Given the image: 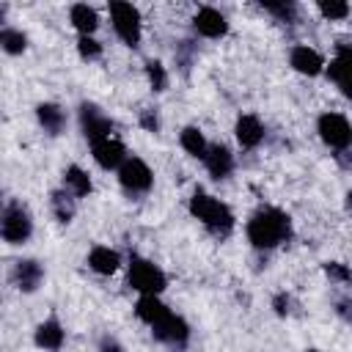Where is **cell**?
I'll list each match as a JSON object with an SVG mask.
<instances>
[{"label":"cell","instance_id":"cell-1","mask_svg":"<svg viewBox=\"0 0 352 352\" xmlns=\"http://www.w3.org/2000/svg\"><path fill=\"white\" fill-rule=\"evenodd\" d=\"M289 236H292V220L280 209L267 206L248 220V239L253 242V248H275Z\"/></svg>","mask_w":352,"mask_h":352},{"label":"cell","instance_id":"cell-2","mask_svg":"<svg viewBox=\"0 0 352 352\" xmlns=\"http://www.w3.org/2000/svg\"><path fill=\"white\" fill-rule=\"evenodd\" d=\"M190 212H192V217H198L206 228H212V231H217V234H228L231 226H234V214L228 212V206L220 204L217 198L206 195V192H195V195L190 198Z\"/></svg>","mask_w":352,"mask_h":352},{"label":"cell","instance_id":"cell-3","mask_svg":"<svg viewBox=\"0 0 352 352\" xmlns=\"http://www.w3.org/2000/svg\"><path fill=\"white\" fill-rule=\"evenodd\" d=\"M129 286L138 289L140 294H160L168 286V278L160 267H154L146 258H132L129 261Z\"/></svg>","mask_w":352,"mask_h":352},{"label":"cell","instance_id":"cell-4","mask_svg":"<svg viewBox=\"0 0 352 352\" xmlns=\"http://www.w3.org/2000/svg\"><path fill=\"white\" fill-rule=\"evenodd\" d=\"M110 19L124 44L135 47L140 41V11L132 3H110Z\"/></svg>","mask_w":352,"mask_h":352},{"label":"cell","instance_id":"cell-5","mask_svg":"<svg viewBox=\"0 0 352 352\" xmlns=\"http://www.w3.org/2000/svg\"><path fill=\"white\" fill-rule=\"evenodd\" d=\"M33 231V223H30V214L22 204H8L6 212H3V223H0V234L6 242L11 245H19L30 236Z\"/></svg>","mask_w":352,"mask_h":352},{"label":"cell","instance_id":"cell-6","mask_svg":"<svg viewBox=\"0 0 352 352\" xmlns=\"http://www.w3.org/2000/svg\"><path fill=\"white\" fill-rule=\"evenodd\" d=\"M319 138L330 146V148H338V151H344L349 143H352V126H349V121L344 118V116H338V113H324V116H319Z\"/></svg>","mask_w":352,"mask_h":352},{"label":"cell","instance_id":"cell-7","mask_svg":"<svg viewBox=\"0 0 352 352\" xmlns=\"http://www.w3.org/2000/svg\"><path fill=\"white\" fill-rule=\"evenodd\" d=\"M118 179H121V184H124L129 192H146V190L151 187V182H154L151 168H148L140 157H129V160L118 168Z\"/></svg>","mask_w":352,"mask_h":352},{"label":"cell","instance_id":"cell-8","mask_svg":"<svg viewBox=\"0 0 352 352\" xmlns=\"http://www.w3.org/2000/svg\"><path fill=\"white\" fill-rule=\"evenodd\" d=\"M80 126H82V135L91 140V143H96V140H104V138H110V129H113V121L96 107V104H82L80 107Z\"/></svg>","mask_w":352,"mask_h":352},{"label":"cell","instance_id":"cell-9","mask_svg":"<svg viewBox=\"0 0 352 352\" xmlns=\"http://www.w3.org/2000/svg\"><path fill=\"white\" fill-rule=\"evenodd\" d=\"M151 333H154L157 341H162L168 346H176V349H182L187 344V338H190L187 322L182 316H173V314H168L165 319H160L157 324H151Z\"/></svg>","mask_w":352,"mask_h":352},{"label":"cell","instance_id":"cell-10","mask_svg":"<svg viewBox=\"0 0 352 352\" xmlns=\"http://www.w3.org/2000/svg\"><path fill=\"white\" fill-rule=\"evenodd\" d=\"M327 74L341 88V94L352 99V47H338L336 58L327 66Z\"/></svg>","mask_w":352,"mask_h":352},{"label":"cell","instance_id":"cell-11","mask_svg":"<svg viewBox=\"0 0 352 352\" xmlns=\"http://www.w3.org/2000/svg\"><path fill=\"white\" fill-rule=\"evenodd\" d=\"M94 148V160L102 165V168H121L126 162V148L121 140H113V138H104V140H96L91 143Z\"/></svg>","mask_w":352,"mask_h":352},{"label":"cell","instance_id":"cell-12","mask_svg":"<svg viewBox=\"0 0 352 352\" xmlns=\"http://www.w3.org/2000/svg\"><path fill=\"white\" fill-rule=\"evenodd\" d=\"M192 25H195V30H198L201 36H206V38H220V36H226V30H228V22H226V16H223L217 8H201V11L195 14Z\"/></svg>","mask_w":352,"mask_h":352},{"label":"cell","instance_id":"cell-13","mask_svg":"<svg viewBox=\"0 0 352 352\" xmlns=\"http://www.w3.org/2000/svg\"><path fill=\"white\" fill-rule=\"evenodd\" d=\"M11 278H14V283H16L22 292H36L38 283H41V278H44V270H41L38 261H33V258H22V261L14 264Z\"/></svg>","mask_w":352,"mask_h":352},{"label":"cell","instance_id":"cell-14","mask_svg":"<svg viewBox=\"0 0 352 352\" xmlns=\"http://www.w3.org/2000/svg\"><path fill=\"white\" fill-rule=\"evenodd\" d=\"M204 162H206V170L212 173V179H226V176L231 173V168H234V157H231V151H228L226 146H220V143L209 146Z\"/></svg>","mask_w":352,"mask_h":352},{"label":"cell","instance_id":"cell-15","mask_svg":"<svg viewBox=\"0 0 352 352\" xmlns=\"http://www.w3.org/2000/svg\"><path fill=\"white\" fill-rule=\"evenodd\" d=\"M289 60H292V66H294L300 74H308V77L319 74V72H322V66H324L322 55H319L316 50H311V47H294Z\"/></svg>","mask_w":352,"mask_h":352},{"label":"cell","instance_id":"cell-16","mask_svg":"<svg viewBox=\"0 0 352 352\" xmlns=\"http://www.w3.org/2000/svg\"><path fill=\"white\" fill-rule=\"evenodd\" d=\"M236 140L245 146V148H253L264 140V126L256 116H239L236 121Z\"/></svg>","mask_w":352,"mask_h":352},{"label":"cell","instance_id":"cell-17","mask_svg":"<svg viewBox=\"0 0 352 352\" xmlns=\"http://www.w3.org/2000/svg\"><path fill=\"white\" fill-rule=\"evenodd\" d=\"M135 314H138L146 324H157V322L165 319L170 311H168L165 302L157 300V294H143V297L138 300V305H135Z\"/></svg>","mask_w":352,"mask_h":352},{"label":"cell","instance_id":"cell-18","mask_svg":"<svg viewBox=\"0 0 352 352\" xmlns=\"http://www.w3.org/2000/svg\"><path fill=\"white\" fill-rule=\"evenodd\" d=\"M36 344L41 349H50V352H58L63 346V327L55 322V319H47L36 327Z\"/></svg>","mask_w":352,"mask_h":352},{"label":"cell","instance_id":"cell-19","mask_svg":"<svg viewBox=\"0 0 352 352\" xmlns=\"http://www.w3.org/2000/svg\"><path fill=\"white\" fill-rule=\"evenodd\" d=\"M118 264H121V258H118V253L110 250V248H94V250L88 253V267H91L94 272H99V275L116 272Z\"/></svg>","mask_w":352,"mask_h":352},{"label":"cell","instance_id":"cell-20","mask_svg":"<svg viewBox=\"0 0 352 352\" xmlns=\"http://www.w3.org/2000/svg\"><path fill=\"white\" fill-rule=\"evenodd\" d=\"M36 116H38L41 126H44L50 135H58V132L66 126V113H63L58 104H52V102L38 104V107H36Z\"/></svg>","mask_w":352,"mask_h":352},{"label":"cell","instance_id":"cell-21","mask_svg":"<svg viewBox=\"0 0 352 352\" xmlns=\"http://www.w3.org/2000/svg\"><path fill=\"white\" fill-rule=\"evenodd\" d=\"M72 22H74V28H77L82 36H91V33L96 30V25H99V16H96V11L88 8L85 3H77V6H72Z\"/></svg>","mask_w":352,"mask_h":352},{"label":"cell","instance_id":"cell-22","mask_svg":"<svg viewBox=\"0 0 352 352\" xmlns=\"http://www.w3.org/2000/svg\"><path fill=\"white\" fill-rule=\"evenodd\" d=\"M63 182H66V187H69L77 198H82V195L91 192V179H88V173H85L82 168H77V165H69V168H66Z\"/></svg>","mask_w":352,"mask_h":352},{"label":"cell","instance_id":"cell-23","mask_svg":"<svg viewBox=\"0 0 352 352\" xmlns=\"http://www.w3.org/2000/svg\"><path fill=\"white\" fill-rule=\"evenodd\" d=\"M50 204H52V212H55V217L60 223H69L74 217V198L66 190H55L52 198H50Z\"/></svg>","mask_w":352,"mask_h":352},{"label":"cell","instance_id":"cell-24","mask_svg":"<svg viewBox=\"0 0 352 352\" xmlns=\"http://www.w3.org/2000/svg\"><path fill=\"white\" fill-rule=\"evenodd\" d=\"M182 148L187 151V154H192V157H206V140H204V135L195 129V126H187L184 132H182Z\"/></svg>","mask_w":352,"mask_h":352},{"label":"cell","instance_id":"cell-25","mask_svg":"<svg viewBox=\"0 0 352 352\" xmlns=\"http://www.w3.org/2000/svg\"><path fill=\"white\" fill-rule=\"evenodd\" d=\"M0 44H3V50H6L8 55H19V52L28 47V38H25V33H19V30H14V28H3Z\"/></svg>","mask_w":352,"mask_h":352},{"label":"cell","instance_id":"cell-26","mask_svg":"<svg viewBox=\"0 0 352 352\" xmlns=\"http://www.w3.org/2000/svg\"><path fill=\"white\" fill-rule=\"evenodd\" d=\"M146 74H148V82L154 91H162L168 85V74H165V66L160 60H148L146 63Z\"/></svg>","mask_w":352,"mask_h":352},{"label":"cell","instance_id":"cell-27","mask_svg":"<svg viewBox=\"0 0 352 352\" xmlns=\"http://www.w3.org/2000/svg\"><path fill=\"white\" fill-rule=\"evenodd\" d=\"M270 14H275L280 22H292L294 19V14H297V6L294 3H261Z\"/></svg>","mask_w":352,"mask_h":352},{"label":"cell","instance_id":"cell-28","mask_svg":"<svg viewBox=\"0 0 352 352\" xmlns=\"http://www.w3.org/2000/svg\"><path fill=\"white\" fill-rule=\"evenodd\" d=\"M319 11L327 19H344L349 14V6L346 3H338V0H330V3H319Z\"/></svg>","mask_w":352,"mask_h":352},{"label":"cell","instance_id":"cell-29","mask_svg":"<svg viewBox=\"0 0 352 352\" xmlns=\"http://www.w3.org/2000/svg\"><path fill=\"white\" fill-rule=\"evenodd\" d=\"M77 50H80L82 58H99V55H102V44H99L96 38H91V36H80Z\"/></svg>","mask_w":352,"mask_h":352},{"label":"cell","instance_id":"cell-30","mask_svg":"<svg viewBox=\"0 0 352 352\" xmlns=\"http://www.w3.org/2000/svg\"><path fill=\"white\" fill-rule=\"evenodd\" d=\"M324 272H327L333 280H349V278H352L349 270H346L344 264H338V261H327V264H324Z\"/></svg>","mask_w":352,"mask_h":352},{"label":"cell","instance_id":"cell-31","mask_svg":"<svg viewBox=\"0 0 352 352\" xmlns=\"http://www.w3.org/2000/svg\"><path fill=\"white\" fill-rule=\"evenodd\" d=\"M140 124H143V126H146L148 132H157V126H160V121H157V116H154V113H148V110H146V113L140 116Z\"/></svg>","mask_w":352,"mask_h":352},{"label":"cell","instance_id":"cell-32","mask_svg":"<svg viewBox=\"0 0 352 352\" xmlns=\"http://www.w3.org/2000/svg\"><path fill=\"white\" fill-rule=\"evenodd\" d=\"M289 305H292V300H289V297H286V294H278V297H275V311H278V314H280V316H283V314H289V311H292V308H289Z\"/></svg>","mask_w":352,"mask_h":352},{"label":"cell","instance_id":"cell-33","mask_svg":"<svg viewBox=\"0 0 352 352\" xmlns=\"http://www.w3.org/2000/svg\"><path fill=\"white\" fill-rule=\"evenodd\" d=\"M99 352H124V349H121V344H118V341L104 338V341H102V346H99Z\"/></svg>","mask_w":352,"mask_h":352},{"label":"cell","instance_id":"cell-34","mask_svg":"<svg viewBox=\"0 0 352 352\" xmlns=\"http://www.w3.org/2000/svg\"><path fill=\"white\" fill-rule=\"evenodd\" d=\"M338 311H341V316L352 319V305H349V302H338Z\"/></svg>","mask_w":352,"mask_h":352},{"label":"cell","instance_id":"cell-35","mask_svg":"<svg viewBox=\"0 0 352 352\" xmlns=\"http://www.w3.org/2000/svg\"><path fill=\"white\" fill-rule=\"evenodd\" d=\"M346 209H349V212H352V190H349V192H346Z\"/></svg>","mask_w":352,"mask_h":352},{"label":"cell","instance_id":"cell-36","mask_svg":"<svg viewBox=\"0 0 352 352\" xmlns=\"http://www.w3.org/2000/svg\"><path fill=\"white\" fill-rule=\"evenodd\" d=\"M308 352H316V349H308Z\"/></svg>","mask_w":352,"mask_h":352}]
</instances>
